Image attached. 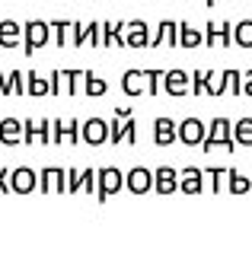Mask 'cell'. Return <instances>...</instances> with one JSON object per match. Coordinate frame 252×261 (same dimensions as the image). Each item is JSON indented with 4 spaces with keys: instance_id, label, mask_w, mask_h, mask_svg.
<instances>
[{
    "instance_id": "cb8c5ba5",
    "label": "cell",
    "mask_w": 252,
    "mask_h": 261,
    "mask_svg": "<svg viewBox=\"0 0 252 261\" xmlns=\"http://www.w3.org/2000/svg\"><path fill=\"white\" fill-rule=\"evenodd\" d=\"M22 32H26V25H19L16 19H4V22H0V45H4V48H16Z\"/></svg>"
},
{
    "instance_id": "74e56055",
    "label": "cell",
    "mask_w": 252,
    "mask_h": 261,
    "mask_svg": "<svg viewBox=\"0 0 252 261\" xmlns=\"http://www.w3.org/2000/svg\"><path fill=\"white\" fill-rule=\"evenodd\" d=\"M10 172H13V169H0V191H13V185H10Z\"/></svg>"
},
{
    "instance_id": "8d00e7d4",
    "label": "cell",
    "mask_w": 252,
    "mask_h": 261,
    "mask_svg": "<svg viewBox=\"0 0 252 261\" xmlns=\"http://www.w3.org/2000/svg\"><path fill=\"white\" fill-rule=\"evenodd\" d=\"M67 191H83V172L80 169H67Z\"/></svg>"
},
{
    "instance_id": "60d3db41",
    "label": "cell",
    "mask_w": 252,
    "mask_h": 261,
    "mask_svg": "<svg viewBox=\"0 0 252 261\" xmlns=\"http://www.w3.org/2000/svg\"><path fill=\"white\" fill-rule=\"evenodd\" d=\"M115 118H134V112L122 106V109H115Z\"/></svg>"
},
{
    "instance_id": "9c48e42d",
    "label": "cell",
    "mask_w": 252,
    "mask_h": 261,
    "mask_svg": "<svg viewBox=\"0 0 252 261\" xmlns=\"http://www.w3.org/2000/svg\"><path fill=\"white\" fill-rule=\"evenodd\" d=\"M163 89L169 96H185V93H192V73L189 70H182V67H172L163 73Z\"/></svg>"
},
{
    "instance_id": "f546056e",
    "label": "cell",
    "mask_w": 252,
    "mask_h": 261,
    "mask_svg": "<svg viewBox=\"0 0 252 261\" xmlns=\"http://www.w3.org/2000/svg\"><path fill=\"white\" fill-rule=\"evenodd\" d=\"M233 42L240 48H252V19H240L233 25Z\"/></svg>"
},
{
    "instance_id": "484cf974",
    "label": "cell",
    "mask_w": 252,
    "mask_h": 261,
    "mask_svg": "<svg viewBox=\"0 0 252 261\" xmlns=\"http://www.w3.org/2000/svg\"><path fill=\"white\" fill-rule=\"evenodd\" d=\"M204 42V32L201 29H195L192 22H179V45L182 48H198Z\"/></svg>"
},
{
    "instance_id": "2e32d148",
    "label": "cell",
    "mask_w": 252,
    "mask_h": 261,
    "mask_svg": "<svg viewBox=\"0 0 252 261\" xmlns=\"http://www.w3.org/2000/svg\"><path fill=\"white\" fill-rule=\"evenodd\" d=\"M150 25L144 22V19H131L128 22V29H125V48H144V45H150Z\"/></svg>"
},
{
    "instance_id": "8992f818",
    "label": "cell",
    "mask_w": 252,
    "mask_h": 261,
    "mask_svg": "<svg viewBox=\"0 0 252 261\" xmlns=\"http://www.w3.org/2000/svg\"><path fill=\"white\" fill-rule=\"evenodd\" d=\"M71 42L80 48V45H93V48H102V22L99 19H89V22H74V35Z\"/></svg>"
},
{
    "instance_id": "44dd1931",
    "label": "cell",
    "mask_w": 252,
    "mask_h": 261,
    "mask_svg": "<svg viewBox=\"0 0 252 261\" xmlns=\"http://www.w3.org/2000/svg\"><path fill=\"white\" fill-rule=\"evenodd\" d=\"M22 121L13 118V115H7L4 121H0V143H7V147H19L22 143Z\"/></svg>"
},
{
    "instance_id": "d590c367",
    "label": "cell",
    "mask_w": 252,
    "mask_h": 261,
    "mask_svg": "<svg viewBox=\"0 0 252 261\" xmlns=\"http://www.w3.org/2000/svg\"><path fill=\"white\" fill-rule=\"evenodd\" d=\"M163 73H166V70H156V67H147V83H150V89H147V96H156V89H160V83H163Z\"/></svg>"
},
{
    "instance_id": "7a4b0ae2",
    "label": "cell",
    "mask_w": 252,
    "mask_h": 261,
    "mask_svg": "<svg viewBox=\"0 0 252 261\" xmlns=\"http://www.w3.org/2000/svg\"><path fill=\"white\" fill-rule=\"evenodd\" d=\"M48 80H51V96H77L80 93V86L86 80V70H77V67H67V70H55V73H48Z\"/></svg>"
},
{
    "instance_id": "6da1fadb",
    "label": "cell",
    "mask_w": 252,
    "mask_h": 261,
    "mask_svg": "<svg viewBox=\"0 0 252 261\" xmlns=\"http://www.w3.org/2000/svg\"><path fill=\"white\" fill-rule=\"evenodd\" d=\"M233 143H236V137H233V121L223 118V115H217V118L208 124V137H204V143H201V150H204V153L214 150V147L233 150Z\"/></svg>"
},
{
    "instance_id": "52a82bcc",
    "label": "cell",
    "mask_w": 252,
    "mask_h": 261,
    "mask_svg": "<svg viewBox=\"0 0 252 261\" xmlns=\"http://www.w3.org/2000/svg\"><path fill=\"white\" fill-rule=\"evenodd\" d=\"M83 140V124L77 118H58L51 127V143H80Z\"/></svg>"
},
{
    "instance_id": "ab89813d",
    "label": "cell",
    "mask_w": 252,
    "mask_h": 261,
    "mask_svg": "<svg viewBox=\"0 0 252 261\" xmlns=\"http://www.w3.org/2000/svg\"><path fill=\"white\" fill-rule=\"evenodd\" d=\"M0 93L10 96V73H4V70H0Z\"/></svg>"
},
{
    "instance_id": "3957f363",
    "label": "cell",
    "mask_w": 252,
    "mask_h": 261,
    "mask_svg": "<svg viewBox=\"0 0 252 261\" xmlns=\"http://www.w3.org/2000/svg\"><path fill=\"white\" fill-rule=\"evenodd\" d=\"M51 35H55V32H51V22H45V19H29V22H26V32H22V45H26L22 51H26V55H32V51L42 48Z\"/></svg>"
},
{
    "instance_id": "ba28073f",
    "label": "cell",
    "mask_w": 252,
    "mask_h": 261,
    "mask_svg": "<svg viewBox=\"0 0 252 261\" xmlns=\"http://www.w3.org/2000/svg\"><path fill=\"white\" fill-rule=\"evenodd\" d=\"M109 134H112V121H105V118H86L83 121V143H89V147H102L109 140Z\"/></svg>"
},
{
    "instance_id": "9a60e30c",
    "label": "cell",
    "mask_w": 252,
    "mask_h": 261,
    "mask_svg": "<svg viewBox=\"0 0 252 261\" xmlns=\"http://www.w3.org/2000/svg\"><path fill=\"white\" fill-rule=\"evenodd\" d=\"M179 140V124L166 118V115H160V118L153 121V143L156 147H169V143Z\"/></svg>"
},
{
    "instance_id": "1f68e13d",
    "label": "cell",
    "mask_w": 252,
    "mask_h": 261,
    "mask_svg": "<svg viewBox=\"0 0 252 261\" xmlns=\"http://www.w3.org/2000/svg\"><path fill=\"white\" fill-rule=\"evenodd\" d=\"M233 137L240 147H252V118H240L233 124Z\"/></svg>"
},
{
    "instance_id": "f35d334b",
    "label": "cell",
    "mask_w": 252,
    "mask_h": 261,
    "mask_svg": "<svg viewBox=\"0 0 252 261\" xmlns=\"http://www.w3.org/2000/svg\"><path fill=\"white\" fill-rule=\"evenodd\" d=\"M243 96L252 99V70H243Z\"/></svg>"
},
{
    "instance_id": "836d02e7",
    "label": "cell",
    "mask_w": 252,
    "mask_h": 261,
    "mask_svg": "<svg viewBox=\"0 0 252 261\" xmlns=\"http://www.w3.org/2000/svg\"><path fill=\"white\" fill-rule=\"evenodd\" d=\"M211 76H214V70H192V93H195V96L208 93V83H211Z\"/></svg>"
},
{
    "instance_id": "d4e9b609",
    "label": "cell",
    "mask_w": 252,
    "mask_h": 261,
    "mask_svg": "<svg viewBox=\"0 0 252 261\" xmlns=\"http://www.w3.org/2000/svg\"><path fill=\"white\" fill-rule=\"evenodd\" d=\"M230 80H233V67H227V70H217L214 76H211V83H208V96H223L230 89Z\"/></svg>"
},
{
    "instance_id": "f1b7e54d",
    "label": "cell",
    "mask_w": 252,
    "mask_h": 261,
    "mask_svg": "<svg viewBox=\"0 0 252 261\" xmlns=\"http://www.w3.org/2000/svg\"><path fill=\"white\" fill-rule=\"evenodd\" d=\"M26 83H29V93L32 96H51V80H48L45 73L29 70V80H26Z\"/></svg>"
},
{
    "instance_id": "277c9868",
    "label": "cell",
    "mask_w": 252,
    "mask_h": 261,
    "mask_svg": "<svg viewBox=\"0 0 252 261\" xmlns=\"http://www.w3.org/2000/svg\"><path fill=\"white\" fill-rule=\"evenodd\" d=\"M233 25L230 19H214V22H208V29H204V42L208 48H233Z\"/></svg>"
},
{
    "instance_id": "30bf717a",
    "label": "cell",
    "mask_w": 252,
    "mask_h": 261,
    "mask_svg": "<svg viewBox=\"0 0 252 261\" xmlns=\"http://www.w3.org/2000/svg\"><path fill=\"white\" fill-rule=\"evenodd\" d=\"M204 137H208V127H204L201 118H195V115L179 124V140L185 143V147H201Z\"/></svg>"
},
{
    "instance_id": "4fadbf2b",
    "label": "cell",
    "mask_w": 252,
    "mask_h": 261,
    "mask_svg": "<svg viewBox=\"0 0 252 261\" xmlns=\"http://www.w3.org/2000/svg\"><path fill=\"white\" fill-rule=\"evenodd\" d=\"M10 185H13V191H16V194H29V191L38 188V172H35V169H29V166H16L10 172Z\"/></svg>"
},
{
    "instance_id": "4316f807",
    "label": "cell",
    "mask_w": 252,
    "mask_h": 261,
    "mask_svg": "<svg viewBox=\"0 0 252 261\" xmlns=\"http://www.w3.org/2000/svg\"><path fill=\"white\" fill-rule=\"evenodd\" d=\"M204 175H208V185H211V191H220V188H227L230 169H227V166H208V169H204Z\"/></svg>"
},
{
    "instance_id": "5b68a950",
    "label": "cell",
    "mask_w": 252,
    "mask_h": 261,
    "mask_svg": "<svg viewBox=\"0 0 252 261\" xmlns=\"http://www.w3.org/2000/svg\"><path fill=\"white\" fill-rule=\"evenodd\" d=\"M122 188H125V172H122V169H118V166H102L99 169V194H96V198L105 201L109 194H118Z\"/></svg>"
},
{
    "instance_id": "5bb4252c",
    "label": "cell",
    "mask_w": 252,
    "mask_h": 261,
    "mask_svg": "<svg viewBox=\"0 0 252 261\" xmlns=\"http://www.w3.org/2000/svg\"><path fill=\"white\" fill-rule=\"evenodd\" d=\"M125 188H128L131 194H147V191L153 188V172H150L147 166H134V169L125 175Z\"/></svg>"
},
{
    "instance_id": "7402d4cb",
    "label": "cell",
    "mask_w": 252,
    "mask_h": 261,
    "mask_svg": "<svg viewBox=\"0 0 252 261\" xmlns=\"http://www.w3.org/2000/svg\"><path fill=\"white\" fill-rule=\"evenodd\" d=\"M179 188L185 194H201L204 188V169H198V166H185L182 169V181H179Z\"/></svg>"
},
{
    "instance_id": "b9f144b4",
    "label": "cell",
    "mask_w": 252,
    "mask_h": 261,
    "mask_svg": "<svg viewBox=\"0 0 252 261\" xmlns=\"http://www.w3.org/2000/svg\"><path fill=\"white\" fill-rule=\"evenodd\" d=\"M214 4H217V0H208V7H214Z\"/></svg>"
},
{
    "instance_id": "e0dca14e",
    "label": "cell",
    "mask_w": 252,
    "mask_h": 261,
    "mask_svg": "<svg viewBox=\"0 0 252 261\" xmlns=\"http://www.w3.org/2000/svg\"><path fill=\"white\" fill-rule=\"evenodd\" d=\"M122 89H125V96H141V93H147L150 83H147V70H138V67H128L122 73Z\"/></svg>"
},
{
    "instance_id": "d6a6232c",
    "label": "cell",
    "mask_w": 252,
    "mask_h": 261,
    "mask_svg": "<svg viewBox=\"0 0 252 261\" xmlns=\"http://www.w3.org/2000/svg\"><path fill=\"white\" fill-rule=\"evenodd\" d=\"M51 32H55V42L58 45H67L71 35H74V22L71 19H55V22H51Z\"/></svg>"
},
{
    "instance_id": "8fae6325",
    "label": "cell",
    "mask_w": 252,
    "mask_h": 261,
    "mask_svg": "<svg viewBox=\"0 0 252 261\" xmlns=\"http://www.w3.org/2000/svg\"><path fill=\"white\" fill-rule=\"evenodd\" d=\"M38 188L42 191H67V169L45 166L42 172H38Z\"/></svg>"
},
{
    "instance_id": "ac0fdd59",
    "label": "cell",
    "mask_w": 252,
    "mask_h": 261,
    "mask_svg": "<svg viewBox=\"0 0 252 261\" xmlns=\"http://www.w3.org/2000/svg\"><path fill=\"white\" fill-rule=\"evenodd\" d=\"M134 140H138V124H134V118H112L109 143H134Z\"/></svg>"
},
{
    "instance_id": "83f0119b",
    "label": "cell",
    "mask_w": 252,
    "mask_h": 261,
    "mask_svg": "<svg viewBox=\"0 0 252 261\" xmlns=\"http://www.w3.org/2000/svg\"><path fill=\"white\" fill-rule=\"evenodd\" d=\"M83 93L86 96H105L109 93V83L102 80L96 70H86V80H83Z\"/></svg>"
},
{
    "instance_id": "ffe728a7",
    "label": "cell",
    "mask_w": 252,
    "mask_h": 261,
    "mask_svg": "<svg viewBox=\"0 0 252 261\" xmlns=\"http://www.w3.org/2000/svg\"><path fill=\"white\" fill-rule=\"evenodd\" d=\"M160 45H179V22L176 19L156 22V32L150 38V48H160Z\"/></svg>"
},
{
    "instance_id": "4dcf8cb0",
    "label": "cell",
    "mask_w": 252,
    "mask_h": 261,
    "mask_svg": "<svg viewBox=\"0 0 252 261\" xmlns=\"http://www.w3.org/2000/svg\"><path fill=\"white\" fill-rule=\"evenodd\" d=\"M249 188H252L249 175H243V172H236V169H230V178H227V191H230V194H246Z\"/></svg>"
},
{
    "instance_id": "603a6c76",
    "label": "cell",
    "mask_w": 252,
    "mask_h": 261,
    "mask_svg": "<svg viewBox=\"0 0 252 261\" xmlns=\"http://www.w3.org/2000/svg\"><path fill=\"white\" fill-rule=\"evenodd\" d=\"M125 29H128L125 19H109V22L102 25V45H105V48H109V45L125 48Z\"/></svg>"
},
{
    "instance_id": "e575fe53",
    "label": "cell",
    "mask_w": 252,
    "mask_h": 261,
    "mask_svg": "<svg viewBox=\"0 0 252 261\" xmlns=\"http://www.w3.org/2000/svg\"><path fill=\"white\" fill-rule=\"evenodd\" d=\"M22 93H29L26 73L22 70H10V96H22Z\"/></svg>"
},
{
    "instance_id": "7c38bea8",
    "label": "cell",
    "mask_w": 252,
    "mask_h": 261,
    "mask_svg": "<svg viewBox=\"0 0 252 261\" xmlns=\"http://www.w3.org/2000/svg\"><path fill=\"white\" fill-rule=\"evenodd\" d=\"M22 143L29 147V143H51V127H55V121H22Z\"/></svg>"
},
{
    "instance_id": "d6986e66",
    "label": "cell",
    "mask_w": 252,
    "mask_h": 261,
    "mask_svg": "<svg viewBox=\"0 0 252 261\" xmlns=\"http://www.w3.org/2000/svg\"><path fill=\"white\" fill-rule=\"evenodd\" d=\"M179 181H182V175H179L172 166H160V169L153 172V188L160 191V194H172V191H179Z\"/></svg>"
}]
</instances>
